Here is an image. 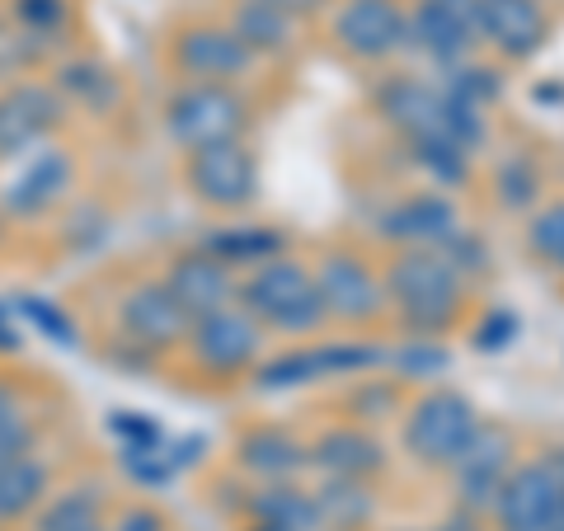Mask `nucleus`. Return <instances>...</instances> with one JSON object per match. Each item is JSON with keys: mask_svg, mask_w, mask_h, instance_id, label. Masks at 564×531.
<instances>
[{"mask_svg": "<svg viewBox=\"0 0 564 531\" xmlns=\"http://www.w3.org/2000/svg\"><path fill=\"white\" fill-rule=\"evenodd\" d=\"M236 296L254 325H273L282 334H311L325 321L321 288H315V278L292 259L259 263V269L236 288Z\"/></svg>", "mask_w": 564, "mask_h": 531, "instance_id": "nucleus-1", "label": "nucleus"}, {"mask_svg": "<svg viewBox=\"0 0 564 531\" xmlns=\"http://www.w3.org/2000/svg\"><path fill=\"white\" fill-rule=\"evenodd\" d=\"M386 288H391L404 325L419 334H443L456 321V306H462V273L443 250L400 254Z\"/></svg>", "mask_w": 564, "mask_h": 531, "instance_id": "nucleus-2", "label": "nucleus"}, {"mask_svg": "<svg viewBox=\"0 0 564 531\" xmlns=\"http://www.w3.org/2000/svg\"><path fill=\"white\" fill-rule=\"evenodd\" d=\"M245 122H250V104H245L231 85L212 80H188L184 90H174L165 104V132L180 151H207L240 141Z\"/></svg>", "mask_w": 564, "mask_h": 531, "instance_id": "nucleus-3", "label": "nucleus"}, {"mask_svg": "<svg viewBox=\"0 0 564 531\" xmlns=\"http://www.w3.org/2000/svg\"><path fill=\"white\" fill-rule=\"evenodd\" d=\"M66 122V99L52 80H6L0 85V170L20 165L24 155L47 147Z\"/></svg>", "mask_w": 564, "mask_h": 531, "instance_id": "nucleus-4", "label": "nucleus"}, {"mask_svg": "<svg viewBox=\"0 0 564 531\" xmlns=\"http://www.w3.org/2000/svg\"><path fill=\"white\" fill-rule=\"evenodd\" d=\"M76 188V155L66 147H39L0 180V217L6 221H43Z\"/></svg>", "mask_w": 564, "mask_h": 531, "instance_id": "nucleus-5", "label": "nucleus"}, {"mask_svg": "<svg viewBox=\"0 0 564 531\" xmlns=\"http://www.w3.org/2000/svg\"><path fill=\"white\" fill-rule=\"evenodd\" d=\"M480 429L475 404L456 391H433L414 404L410 423H404V447H410L423 466H452L466 452V442Z\"/></svg>", "mask_w": 564, "mask_h": 531, "instance_id": "nucleus-6", "label": "nucleus"}, {"mask_svg": "<svg viewBox=\"0 0 564 531\" xmlns=\"http://www.w3.org/2000/svg\"><path fill=\"white\" fill-rule=\"evenodd\" d=\"M118 329L128 334L137 353H170L188 339L193 315L174 301L165 282H137V288L118 301Z\"/></svg>", "mask_w": 564, "mask_h": 531, "instance_id": "nucleus-7", "label": "nucleus"}, {"mask_svg": "<svg viewBox=\"0 0 564 531\" xmlns=\"http://www.w3.org/2000/svg\"><path fill=\"white\" fill-rule=\"evenodd\" d=\"M184 180L193 188V198L217 207V212H236L250 207L259 193V165L254 155L240 147V141H226V147H207L188 155Z\"/></svg>", "mask_w": 564, "mask_h": 531, "instance_id": "nucleus-8", "label": "nucleus"}, {"mask_svg": "<svg viewBox=\"0 0 564 531\" xmlns=\"http://www.w3.org/2000/svg\"><path fill=\"white\" fill-rule=\"evenodd\" d=\"M560 508H564V480L555 462L518 466L503 480L499 499H494L503 531H545V527H555Z\"/></svg>", "mask_w": 564, "mask_h": 531, "instance_id": "nucleus-9", "label": "nucleus"}, {"mask_svg": "<svg viewBox=\"0 0 564 531\" xmlns=\"http://www.w3.org/2000/svg\"><path fill=\"white\" fill-rule=\"evenodd\" d=\"M184 344H188L198 367L217 371V377H236V371L254 367L263 339H259V325L250 321V315L226 306V311H212V315H203V321H193Z\"/></svg>", "mask_w": 564, "mask_h": 531, "instance_id": "nucleus-10", "label": "nucleus"}, {"mask_svg": "<svg viewBox=\"0 0 564 531\" xmlns=\"http://www.w3.org/2000/svg\"><path fill=\"white\" fill-rule=\"evenodd\" d=\"M386 358L372 344H329V348H302L288 353V358H273L254 371L259 391H292V386L321 381L329 371H358V367H377Z\"/></svg>", "mask_w": 564, "mask_h": 531, "instance_id": "nucleus-11", "label": "nucleus"}, {"mask_svg": "<svg viewBox=\"0 0 564 531\" xmlns=\"http://www.w3.org/2000/svg\"><path fill=\"white\" fill-rule=\"evenodd\" d=\"M174 66L184 71L188 80H212V85H226L245 76L254 66V57L245 52V43L236 39L231 29H217V24H193L174 39Z\"/></svg>", "mask_w": 564, "mask_h": 531, "instance_id": "nucleus-12", "label": "nucleus"}, {"mask_svg": "<svg viewBox=\"0 0 564 531\" xmlns=\"http://www.w3.org/2000/svg\"><path fill=\"white\" fill-rule=\"evenodd\" d=\"M334 33L339 43L352 52V57H367V62H381L410 39V24L395 0H348L334 20Z\"/></svg>", "mask_w": 564, "mask_h": 531, "instance_id": "nucleus-13", "label": "nucleus"}, {"mask_svg": "<svg viewBox=\"0 0 564 531\" xmlns=\"http://www.w3.org/2000/svg\"><path fill=\"white\" fill-rule=\"evenodd\" d=\"M161 282L174 292V301H180V306L193 315V321H203V315H212V311H226V306L236 301V288H240L236 273L226 269L221 259L203 254V250L174 259L170 273H165Z\"/></svg>", "mask_w": 564, "mask_h": 531, "instance_id": "nucleus-14", "label": "nucleus"}, {"mask_svg": "<svg viewBox=\"0 0 564 531\" xmlns=\"http://www.w3.org/2000/svg\"><path fill=\"white\" fill-rule=\"evenodd\" d=\"M508 456H513V437L503 429H475V437L466 442V452L456 456V489L470 508H494L499 489L508 480Z\"/></svg>", "mask_w": 564, "mask_h": 531, "instance_id": "nucleus-15", "label": "nucleus"}, {"mask_svg": "<svg viewBox=\"0 0 564 531\" xmlns=\"http://www.w3.org/2000/svg\"><path fill=\"white\" fill-rule=\"evenodd\" d=\"M315 288H321V301H325V315L334 321H372L381 311V282L367 273L362 259H348V254H334L321 263V273H315Z\"/></svg>", "mask_w": 564, "mask_h": 531, "instance_id": "nucleus-16", "label": "nucleus"}, {"mask_svg": "<svg viewBox=\"0 0 564 531\" xmlns=\"http://www.w3.org/2000/svg\"><path fill=\"white\" fill-rule=\"evenodd\" d=\"M377 104L410 141H452L447 90H429V85H419V80H391V85H381Z\"/></svg>", "mask_w": 564, "mask_h": 531, "instance_id": "nucleus-17", "label": "nucleus"}, {"mask_svg": "<svg viewBox=\"0 0 564 531\" xmlns=\"http://www.w3.org/2000/svg\"><path fill=\"white\" fill-rule=\"evenodd\" d=\"M475 29L503 57H532L545 43V14L536 0H475Z\"/></svg>", "mask_w": 564, "mask_h": 531, "instance_id": "nucleus-18", "label": "nucleus"}, {"mask_svg": "<svg viewBox=\"0 0 564 531\" xmlns=\"http://www.w3.org/2000/svg\"><path fill=\"white\" fill-rule=\"evenodd\" d=\"M475 29V0H423L414 14V43L429 52L433 62H456L470 47Z\"/></svg>", "mask_w": 564, "mask_h": 531, "instance_id": "nucleus-19", "label": "nucleus"}, {"mask_svg": "<svg viewBox=\"0 0 564 531\" xmlns=\"http://www.w3.org/2000/svg\"><path fill=\"white\" fill-rule=\"evenodd\" d=\"M381 236L410 240L414 250H443V245L456 236V212H452L447 198L423 193V198H410V203H400L395 212H386Z\"/></svg>", "mask_w": 564, "mask_h": 531, "instance_id": "nucleus-20", "label": "nucleus"}, {"mask_svg": "<svg viewBox=\"0 0 564 531\" xmlns=\"http://www.w3.org/2000/svg\"><path fill=\"white\" fill-rule=\"evenodd\" d=\"M52 494V466L43 452H29L20 462L0 466V531L24 527Z\"/></svg>", "mask_w": 564, "mask_h": 531, "instance_id": "nucleus-21", "label": "nucleus"}, {"mask_svg": "<svg viewBox=\"0 0 564 531\" xmlns=\"http://www.w3.org/2000/svg\"><path fill=\"white\" fill-rule=\"evenodd\" d=\"M236 452H240V466L263 475V480H292L311 462V452L282 429H250Z\"/></svg>", "mask_w": 564, "mask_h": 531, "instance_id": "nucleus-22", "label": "nucleus"}, {"mask_svg": "<svg viewBox=\"0 0 564 531\" xmlns=\"http://www.w3.org/2000/svg\"><path fill=\"white\" fill-rule=\"evenodd\" d=\"M282 231H273V226H221V231H212L198 250L221 259L226 269H259V263L269 259H282Z\"/></svg>", "mask_w": 564, "mask_h": 531, "instance_id": "nucleus-23", "label": "nucleus"}, {"mask_svg": "<svg viewBox=\"0 0 564 531\" xmlns=\"http://www.w3.org/2000/svg\"><path fill=\"white\" fill-rule=\"evenodd\" d=\"M104 527V494L95 485H70L47 494V503L29 518V531H99Z\"/></svg>", "mask_w": 564, "mask_h": 531, "instance_id": "nucleus-24", "label": "nucleus"}, {"mask_svg": "<svg viewBox=\"0 0 564 531\" xmlns=\"http://www.w3.org/2000/svg\"><path fill=\"white\" fill-rule=\"evenodd\" d=\"M52 90H57L66 104H85V109L95 113H109L118 104V76L104 62L95 57H70L57 66V76H52Z\"/></svg>", "mask_w": 564, "mask_h": 531, "instance_id": "nucleus-25", "label": "nucleus"}, {"mask_svg": "<svg viewBox=\"0 0 564 531\" xmlns=\"http://www.w3.org/2000/svg\"><path fill=\"white\" fill-rule=\"evenodd\" d=\"M311 462L329 475H344V480H362V475L381 470V442L358 429H334L311 447Z\"/></svg>", "mask_w": 564, "mask_h": 531, "instance_id": "nucleus-26", "label": "nucleus"}, {"mask_svg": "<svg viewBox=\"0 0 564 531\" xmlns=\"http://www.w3.org/2000/svg\"><path fill=\"white\" fill-rule=\"evenodd\" d=\"M231 33L245 43L250 57H259V52H282L292 43V14L278 10L273 0H240L231 14Z\"/></svg>", "mask_w": 564, "mask_h": 531, "instance_id": "nucleus-27", "label": "nucleus"}, {"mask_svg": "<svg viewBox=\"0 0 564 531\" xmlns=\"http://www.w3.org/2000/svg\"><path fill=\"white\" fill-rule=\"evenodd\" d=\"M259 522L282 527V531H315L321 527V508H315V494H302L292 485H273L254 499Z\"/></svg>", "mask_w": 564, "mask_h": 531, "instance_id": "nucleus-28", "label": "nucleus"}, {"mask_svg": "<svg viewBox=\"0 0 564 531\" xmlns=\"http://www.w3.org/2000/svg\"><path fill=\"white\" fill-rule=\"evenodd\" d=\"M52 57V39L33 33L24 24H14L10 14L0 20V85L6 80H24L33 66Z\"/></svg>", "mask_w": 564, "mask_h": 531, "instance_id": "nucleus-29", "label": "nucleus"}, {"mask_svg": "<svg viewBox=\"0 0 564 531\" xmlns=\"http://www.w3.org/2000/svg\"><path fill=\"white\" fill-rule=\"evenodd\" d=\"M315 508H321V522L329 518V522L348 527V522H362L367 512H372V494H367L362 480H344V475H334V480L315 494Z\"/></svg>", "mask_w": 564, "mask_h": 531, "instance_id": "nucleus-30", "label": "nucleus"}, {"mask_svg": "<svg viewBox=\"0 0 564 531\" xmlns=\"http://www.w3.org/2000/svg\"><path fill=\"white\" fill-rule=\"evenodd\" d=\"M527 245H532L536 259H545L551 269L564 273V203H551L545 212H536L532 231H527Z\"/></svg>", "mask_w": 564, "mask_h": 531, "instance_id": "nucleus-31", "label": "nucleus"}, {"mask_svg": "<svg viewBox=\"0 0 564 531\" xmlns=\"http://www.w3.org/2000/svg\"><path fill=\"white\" fill-rule=\"evenodd\" d=\"M14 311H20L29 325H39L47 339H57L62 348H76V325H70L66 315L52 306V301H43V296H14Z\"/></svg>", "mask_w": 564, "mask_h": 531, "instance_id": "nucleus-32", "label": "nucleus"}, {"mask_svg": "<svg viewBox=\"0 0 564 531\" xmlns=\"http://www.w3.org/2000/svg\"><path fill=\"white\" fill-rule=\"evenodd\" d=\"M423 170L433 174L437 184H462L466 180V151L452 147V141H414Z\"/></svg>", "mask_w": 564, "mask_h": 531, "instance_id": "nucleus-33", "label": "nucleus"}, {"mask_svg": "<svg viewBox=\"0 0 564 531\" xmlns=\"http://www.w3.org/2000/svg\"><path fill=\"white\" fill-rule=\"evenodd\" d=\"M66 0H14L10 6V20L24 24L33 33H43V39H57V29L66 24Z\"/></svg>", "mask_w": 564, "mask_h": 531, "instance_id": "nucleus-34", "label": "nucleus"}, {"mask_svg": "<svg viewBox=\"0 0 564 531\" xmlns=\"http://www.w3.org/2000/svg\"><path fill=\"white\" fill-rule=\"evenodd\" d=\"M499 198H503V207H527L536 198V170H532V161H508L499 170Z\"/></svg>", "mask_w": 564, "mask_h": 531, "instance_id": "nucleus-35", "label": "nucleus"}, {"mask_svg": "<svg viewBox=\"0 0 564 531\" xmlns=\"http://www.w3.org/2000/svg\"><path fill=\"white\" fill-rule=\"evenodd\" d=\"M109 429L122 437V447H151V442H161V423L151 414H128V410H113L109 414Z\"/></svg>", "mask_w": 564, "mask_h": 531, "instance_id": "nucleus-36", "label": "nucleus"}, {"mask_svg": "<svg viewBox=\"0 0 564 531\" xmlns=\"http://www.w3.org/2000/svg\"><path fill=\"white\" fill-rule=\"evenodd\" d=\"M513 339H518V315L513 311H489L480 321V329H475V348L480 353H503Z\"/></svg>", "mask_w": 564, "mask_h": 531, "instance_id": "nucleus-37", "label": "nucleus"}, {"mask_svg": "<svg viewBox=\"0 0 564 531\" xmlns=\"http://www.w3.org/2000/svg\"><path fill=\"white\" fill-rule=\"evenodd\" d=\"M29 452H39V423H33V414L0 433V466L20 462V456H29Z\"/></svg>", "mask_w": 564, "mask_h": 531, "instance_id": "nucleus-38", "label": "nucleus"}, {"mask_svg": "<svg viewBox=\"0 0 564 531\" xmlns=\"http://www.w3.org/2000/svg\"><path fill=\"white\" fill-rule=\"evenodd\" d=\"M447 95H456V99H466V104H475V109H480V99L499 95V80H494V71H462Z\"/></svg>", "mask_w": 564, "mask_h": 531, "instance_id": "nucleus-39", "label": "nucleus"}, {"mask_svg": "<svg viewBox=\"0 0 564 531\" xmlns=\"http://www.w3.org/2000/svg\"><path fill=\"white\" fill-rule=\"evenodd\" d=\"M24 419H29V404H24V395H20V386L0 377V433L14 429V423H24Z\"/></svg>", "mask_w": 564, "mask_h": 531, "instance_id": "nucleus-40", "label": "nucleus"}, {"mask_svg": "<svg viewBox=\"0 0 564 531\" xmlns=\"http://www.w3.org/2000/svg\"><path fill=\"white\" fill-rule=\"evenodd\" d=\"M104 531H165V518L155 508H147V503H137V508H128L122 518L113 522V527H104Z\"/></svg>", "mask_w": 564, "mask_h": 531, "instance_id": "nucleus-41", "label": "nucleus"}, {"mask_svg": "<svg viewBox=\"0 0 564 531\" xmlns=\"http://www.w3.org/2000/svg\"><path fill=\"white\" fill-rule=\"evenodd\" d=\"M404 371H443L447 367V353L433 348V344H414V353H404V358H395Z\"/></svg>", "mask_w": 564, "mask_h": 531, "instance_id": "nucleus-42", "label": "nucleus"}, {"mask_svg": "<svg viewBox=\"0 0 564 531\" xmlns=\"http://www.w3.org/2000/svg\"><path fill=\"white\" fill-rule=\"evenodd\" d=\"M20 348H24V334H20V325H14V311L0 301V358H14Z\"/></svg>", "mask_w": 564, "mask_h": 531, "instance_id": "nucleus-43", "label": "nucleus"}, {"mask_svg": "<svg viewBox=\"0 0 564 531\" xmlns=\"http://www.w3.org/2000/svg\"><path fill=\"white\" fill-rule=\"evenodd\" d=\"M273 6H278V10H288L292 20H296V14H311L315 6H321V0H273Z\"/></svg>", "mask_w": 564, "mask_h": 531, "instance_id": "nucleus-44", "label": "nucleus"}, {"mask_svg": "<svg viewBox=\"0 0 564 531\" xmlns=\"http://www.w3.org/2000/svg\"><path fill=\"white\" fill-rule=\"evenodd\" d=\"M555 531H564V508H560V518H555Z\"/></svg>", "mask_w": 564, "mask_h": 531, "instance_id": "nucleus-45", "label": "nucleus"}, {"mask_svg": "<svg viewBox=\"0 0 564 531\" xmlns=\"http://www.w3.org/2000/svg\"><path fill=\"white\" fill-rule=\"evenodd\" d=\"M6 226H10V221H6V217H0V240H6Z\"/></svg>", "mask_w": 564, "mask_h": 531, "instance_id": "nucleus-46", "label": "nucleus"}, {"mask_svg": "<svg viewBox=\"0 0 564 531\" xmlns=\"http://www.w3.org/2000/svg\"><path fill=\"white\" fill-rule=\"evenodd\" d=\"M555 466H560V480H564V456H560V462H555Z\"/></svg>", "mask_w": 564, "mask_h": 531, "instance_id": "nucleus-47", "label": "nucleus"}, {"mask_svg": "<svg viewBox=\"0 0 564 531\" xmlns=\"http://www.w3.org/2000/svg\"><path fill=\"white\" fill-rule=\"evenodd\" d=\"M545 531H555V527H545Z\"/></svg>", "mask_w": 564, "mask_h": 531, "instance_id": "nucleus-48", "label": "nucleus"}, {"mask_svg": "<svg viewBox=\"0 0 564 531\" xmlns=\"http://www.w3.org/2000/svg\"><path fill=\"white\" fill-rule=\"evenodd\" d=\"M99 531H104V527H99Z\"/></svg>", "mask_w": 564, "mask_h": 531, "instance_id": "nucleus-49", "label": "nucleus"}]
</instances>
